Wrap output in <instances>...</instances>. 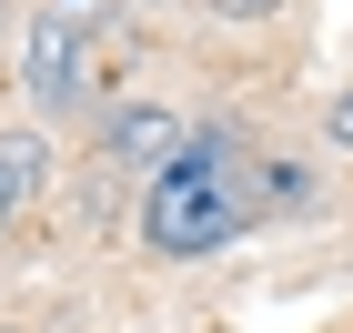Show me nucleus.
<instances>
[{"instance_id":"1","label":"nucleus","mask_w":353,"mask_h":333,"mask_svg":"<svg viewBox=\"0 0 353 333\" xmlns=\"http://www.w3.org/2000/svg\"><path fill=\"white\" fill-rule=\"evenodd\" d=\"M243 232H252V182L232 141H182V162L141 182V252H162V263H212Z\"/></svg>"},{"instance_id":"2","label":"nucleus","mask_w":353,"mask_h":333,"mask_svg":"<svg viewBox=\"0 0 353 333\" xmlns=\"http://www.w3.org/2000/svg\"><path fill=\"white\" fill-rule=\"evenodd\" d=\"M21 81H30L41 111H81V101H91V21L71 10V0L30 10V30H21Z\"/></svg>"},{"instance_id":"3","label":"nucleus","mask_w":353,"mask_h":333,"mask_svg":"<svg viewBox=\"0 0 353 333\" xmlns=\"http://www.w3.org/2000/svg\"><path fill=\"white\" fill-rule=\"evenodd\" d=\"M111 152L152 182L162 162H182V121H172V111H121V121H111Z\"/></svg>"},{"instance_id":"4","label":"nucleus","mask_w":353,"mask_h":333,"mask_svg":"<svg viewBox=\"0 0 353 333\" xmlns=\"http://www.w3.org/2000/svg\"><path fill=\"white\" fill-rule=\"evenodd\" d=\"M41 162H51V152H41V132H10V141H0V222L41 192Z\"/></svg>"},{"instance_id":"5","label":"nucleus","mask_w":353,"mask_h":333,"mask_svg":"<svg viewBox=\"0 0 353 333\" xmlns=\"http://www.w3.org/2000/svg\"><path fill=\"white\" fill-rule=\"evenodd\" d=\"M202 10H222V21H272L283 0H202Z\"/></svg>"},{"instance_id":"6","label":"nucleus","mask_w":353,"mask_h":333,"mask_svg":"<svg viewBox=\"0 0 353 333\" xmlns=\"http://www.w3.org/2000/svg\"><path fill=\"white\" fill-rule=\"evenodd\" d=\"M333 152H353V91H333Z\"/></svg>"},{"instance_id":"7","label":"nucleus","mask_w":353,"mask_h":333,"mask_svg":"<svg viewBox=\"0 0 353 333\" xmlns=\"http://www.w3.org/2000/svg\"><path fill=\"white\" fill-rule=\"evenodd\" d=\"M0 333H10V323H0Z\"/></svg>"}]
</instances>
